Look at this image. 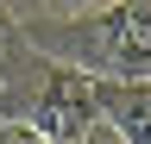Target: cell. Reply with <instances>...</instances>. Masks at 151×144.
I'll list each match as a JSON object with an SVG mask.
<instances>
[{
	"label": "cell",
	"instance_id": "6da1fadb",
	"mask_svg": "<svg viewBox=\"0 0 151 144\" xmlns=\"http://www.w3.org/2000/svg\"><path fill=\"white\" fill-rule=\"evenodd\" d=\"M63 38L82 57V75L139 82V75H151V0H113L107 13L69 25Z\"/></svg>",
	"mask_w": 151,
	"mask_h": 144
},
{
	"label": "cell",
	"instance_id": "7a4b0ae2",
	"mask_svg": "<svg viewBox=\"0 0 151 144\" xmlns=\"http://www.w3.org/2000/svg\"><path fill=\"white\" fill-rule=\"evenodd\" d=\"M94 125V94H88V75L76 63H50L44 69V88L32 100V132L44 144H76Z\"/></svg>",
	"mask_w": 151,
	"mask_h": 144
},
{
	"label": "cell",
	"instance_id": "3957f363",
	"mask_svg": "<svg viewBox=\"0 0 151 144\" xmlns=\"http://www.w3.org/2000/svg\"><path fill=\"white\" fill-rule=\"evenodd\" d=\"M88 94H94V119L101 125H113L126 144H151V75H139V82L88 75Z\"/></svg>",
	"mask_w": 151,
	"mask_h": 144
},
{
	"label": "cell",
	"instance_id": "277c9868",
	"mask_svg": "<svg viewBox=\"0 0 151 144\" xmlns=\"http://www.w3.org/2000/svg\"><path fill=\"white\" fill-rule=\"evenodd\" d=\"M0 144H44V138H38L25 119H0Z\"/></svg>",
	"mask_w": 151,
	"mask_h": 144
},
{
	"label": "cell",
	"instance_id": "5b68a950",
	"mask_svg": "<svg viewBox=\"0 0 151 144\" xmlns=\"http://www.w3.org/2000/svg\"><path fill=\"white\" fill-rule=\"evenodd\" d=\"M76 144H126V138H120V132H113V125H101V119H94V125H88V132H82V138H76Z\"/></svg>",
	"mask_w": 151,
	"mask_h": 144
}]
</instances>
